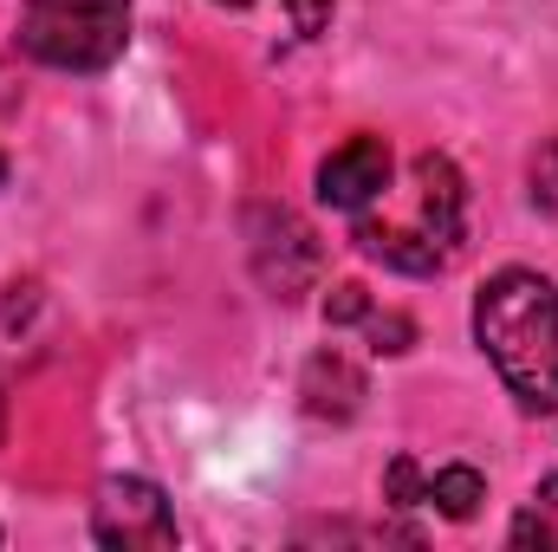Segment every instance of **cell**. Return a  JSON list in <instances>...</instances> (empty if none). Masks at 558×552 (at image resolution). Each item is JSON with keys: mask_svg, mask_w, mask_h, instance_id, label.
Here are the masks:
<instances>
[{"mask_svg": "<svg viewBox=\"0 0 558 552\" xmlns=\"http://www.w3.org/2000/svg\"><path fill=\"white\" fill-rule=\"evenodd\" d=\"M474 338L513 404L558 416V286L533 267H500L474 292Z\"/></svg>", "mask_w": 558, "mask_h": 552, "instance_id": "obj_2", "label": "cell"}, {"mask_svg": "<svg viewBox=\"0 0 558 552\" xmlns=\"http://www.w3.org/2000/svg\"><path fill=\"white\" fill-rule=\"evenodd\" d=\"M397 176L390 143L384 137H344L325 163H318V202H331L338 215H357L364 202L384 195V182Z\"/></svg>", "mask_w": 558, "mask_h": 552, "instance_id": "obj_6", "label": "cell"}, {"mask_svg": "<svg viewBox=\"0 0 558 552\" xmlns=\"http://www.w3.org/2000/svg\"><path fill=\"white\" fill-rule=\"evenodd\" d=\"M0 182H7V156H0Z\"/></svg>", "mask_w": 558, "mask_h": 552, "instance_id": "obj_14", "label": "cell"}, {"mask_svg": "<svg viewBox=\"0 0 558 552\" xmlns=\"http://www.w3.org/2000/svg\"><path fill=\"white\" fill-rule=\"evenodd\" d=\"M247 254H254V274H260V286L274 299H299L318 279V261H325L312 228L292 208H279V202L247 208Z\"/></svg>", "mask_w": 558, "mask_h": 552, "instance_id": "obj_5", "label": "cell"}, {"mask_svg": "<svg viewBox=\"0 0 558 552\" xmlns=\"http://www.w3.org/2000/svg\"><path fill=\"white\" fill-rule=\"evenodd\" d=\"M481 501H487V481H481V468H468V461H448V468H435V475L422 481V507H435L441 520H474Z\"/></svg>", "mask_w": 558, "mask_h": 552, "instance_id": "obj_8", "label": "cell"}, {"mask_svg": "<svg viewBox=\"0 0 558 552\" xmlns=\"http://www.w3.org/2000/svg\"><path fill=\"white\" fill-rule=\"evenodd\" d=\"M221 7H260V0H221ZM274 7L292 20V33H299V39H318V33H325V20H331V0H274Z\"/></svg>", "mask_w": 558, "mask_h": 552, "instance_id": "obj_10", "label": "cell"}, {"mask_svg": "<svg viewBox=\"0 0 558 552\" xmlns=\"http://www.w3.org/2000/svg\"><path fill=\"white\" fill-rule=\"evenodd\" d=\"M13 39L46 72H105L131 46V0H20Z\"/></svg>", "mask_w": 558, "mask_h": 552, "instance_id": "obj_3", "label": "cell"}, {"mask_svg": "<svg viewBox=\"0 0 558 552\" xmlns=\"http://www.w3.org/2000/svg\"><path fill=\"white\" fill-rule=\"evenodd\" d=\"M325 319H331V325H364V319H371V292H364V286H351V279H344V286H331Z\"/></svg>", "mask_w": 558, "mask_h": 552, "instance_id": "obj_12", "label": "cell"}, {"mask_svg": "<svg viewBox=\"0 0 558 552\" xmlns=\"http://www.w3.org/2000/svg\"><path fill=\"white\" fill-rule=\"evenodd\" d=\"M0 410H7V404H0Z\"/></svg>", "mask_w": 558, "mask_h": 552, "instance_id": "obj_16", "label": "cell"}, {"mask_svg": "<svg viewBox=\"0 0 558 552\" xmlns=\"http://www.w3.org/2000/svg\"><path fill=\"white\" fill-rule=\"evenodd\" d=\"M351 235H357V248L371 261H384L397 274H416V279L441 274L461 254V235H468V182H461V169L441 149L410 156V169L390 176L384 195L351 215Z\"/></svg>", "mask_w": 558, "mask_h": 552, "instance_id": "obj_1", "label": "cell"}, {"mask_svg": "<svg viewBox=\"0 0 558 552\" xmlns=\"http://www.w3.org/2000/svg\"><path fill=\"white\" fill-rule=\"evenodd\" d=\"M92 540L111 552H162L175 547V514H169V494L143 475H111L92 501Z\"/></svg>", "mask_w": 558, "mask_h": 552, "instance_id": "obj_4", "label": "cell"}, {"mask_svg": "<svg viewBox=\"0 0 558 552\" xmlns=\"http://www.w3.org/2000/svg\"><path fill=\"white\" fill-rule=\"evenodd\" d=\"M558 547V475L553 481H539V494H533V507L513 520V547Z\"/></svg>", "mask_w": 558, "mask_h": 552, "instance_id": "obj_9", "label": "cell"}, {"mask_svg": "<svg viewBox=\"0 0 558 552\" xmlns=\"http://www.w3.org/2000/svg\"><path fill=\"white\" fill-rule=\"evenodd\" d=\"M422 481H428V475H422L416 461H410V455H397V461H390V475H384V494H390L397 507H422Z\"/></svg>", "mask_w": 558, "mask_h": 552, "instance_id": "obj_13", "label": "cell"}, {"mask_svg": "<svg viewBox=\"0 0 558 552\" xmlns=\"http://www.w3.org/2000/svg\"><path fill=\"white\" fill-rule=\"evenodd\" d=\"M533 202L558 221V137H546V149L533 156Z\"/></svg>", "mask_w": 558, "mask_h": 552, "instance_id": "obj_11", "label": "cell"}, {"mask_svg": "<svg viewBox=\"0 0 558 552\" xmlns=\"http://www.w3.org/2000/svg\"><path fill=\"white\" fill-rule=\"evenodd\" d=\"M0 540H7V533H0Z\"/></svg>", "mask_w": 558, "mask_h": 552, "instance_id": "obj_15", "label": "cell"}, {"mask_svg": "<svg viewBox=\"0 0 558 552\" xmlns=\"http://www.w3.org/2000/svg\"><path fill=\"white\" fill-rule=\"evenodd\" d=\"M299 397H305V416H318V422H351L357 404H364V371H357L344 351H318V358L305 364Z\"/></svg>", "mask_w": 558, "mask_h": 552, "instance_id": "obj_7", "label": "cell"}]
</instances>
